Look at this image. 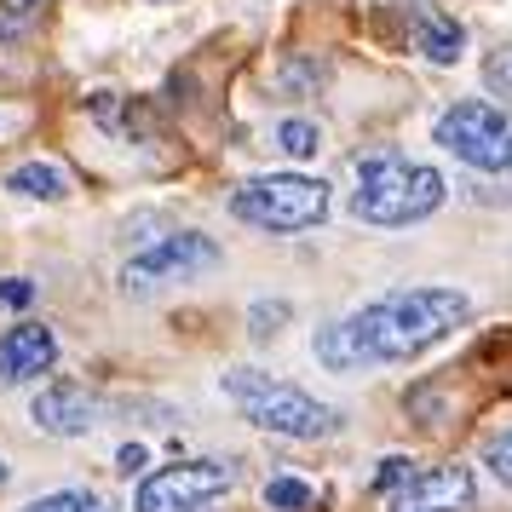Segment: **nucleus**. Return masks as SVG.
I'll return each mask as SVG.
<instances>
[{"instance_id":"1","label":"nucleus","mask_w":512,"mask_h":512,"mask_svg":"<svg viewBox=\"0 0 512 512\" xmlns=\"http://www.w3.org/2000/svg\"><path fill=\"white\" fill-rule=\"evenodd\" d=\"M466 323H472V300L461 288H397L357 305L340 323H323L311 334V351L328 374H369L386 363L426 357Z\"/></svg>"},{"instance_id":"2","label":"nucleus","mask_w":512,"mask_h":512,"mask_svg":"<svg viewBox=\"0 0 512 512\" xmlns=\"http://www.w3.org/2000/svg\"><path fill=\"white\" fill-rule=\"evenodd\" d=\"M449 202V179L438 167L409 162V156H363L357 162V190H351V219L374 231H403L420 225Z\"/></svg>"},{"instance_id":"3","label":"nucleus","mask_w":512,"mask_h":512,"mask_svg":"<svg viewBox=\"0 0 512 512\" xmlns=\"http://www.w3.org/2000/svg\"><path fill=\"white\" fill-rule=\"evenodd\" d=\"M225 397L254 420L259 432H271V438H300V443L334 438L340 420H346L334 403L311 397L305 386H294V380L259 374V369H225Z\"/></svg>"},{"instance_id":"4","label":"nucleus","mask_w":512,"mask_h":512,"mask_svg":"<svg viewBox=\"0 0 512 512\" xmlns=\"http://www.w3.org/2000/svg\"><path fill=\"white\" fill-rule=\"evenodd\" d=\"M231 219H242L248 231L265 236H300L317 231L328 213H334V190L317 173H259L248 185L231 190Z\"/></svg>"},{"instance_id":"5","label":"nucleus","mask_w":512,"mask_h":512,"mask_svg":"<svg viewBox=\"0 0 512 512\" xmlns=\"http://www.w3.org/2000/svg\"><path fill=\"white\" fill-rule=\"evenodd\" d=\"M432 144L478 173H512V110L489 98H461L432 121Z\"/></svg>"},{"instance_id":"6","label":"nucleus","mask_w":512,"mask_h":512,"mask_svg":"<svg viewBox=\"0 0 512 512\" xmlns=\"http://www.w3.org/2000/svg\"><path fill=\"white\" fill-rule=\"evenodd\" d=\"M236 484V466L231 461H173V466H156L139 478V495H133V512H202L213 507L225 489Z\"/></svg>"},{"instance_id":"7","label":"nucleus","mask_w":512,"mask_h":512,"mask_svg":"<svg viewBox=\"0 0 512 512\" xmlns=\"http://www.w3.org/2000/svg\"><path fill=\"white\" fill-rule=\"evenodd\" d=\"M219 242L202 231H167L162 242H150L144 254L127 259V271H121V288L127 294H150V288H162V282H190V277H208L213 265H219Z\"/></svg>"},{"instance_id":"8","label":"nucleus","mask_w":512,"mask_h":512,"mask_svg":"<svg viewBox=\"0 0 512 512\" xmlns=\"http://www.w3.org/2000/svg\"><path fill=\"white\" fill-rule=\"evenodd\" d=\"M478 507V472L466 461H438L426 472H409V484L392 495L386 512H472Z\"/></svg>"},{"instance_id":"9","label":"nucleus","mask_w":512,"mask_h":512,"mask_svg":"<svg viewBox=\"0 0 512 512\" xmlns=\"http://www.w3.org/2000/svg\"><path fill=\"white\" fill-rule=\"evenodd\" d=\"M29 420H35L47 438H87L98 420H104V403H98L81 380H52L47 392L29 403Z\"/></svg>"},{"instance_id":"10","label":"nucleus","mask_w":512,"mask_h":512,"mask_svg":"<svg viewBox=\"0 0 512 512\" xmlns=\"http://www.w3.org/2000/svg\"><path fill=\"white\" fill-rule=\"evenodd\" d=\"M58 363V334L47 323H12L0 334V392L29 386Z\"/></svg>"},{"instance_id":"11","label":"nucleus","mask_w":512,"mask_h":512,"mask_svg":"<svg viewBox=\"0 0 512 512\" xmlns=\"http://www.w3.org/2000/svg\"><path fill=\"white\" fill-rule=\"evenodd\" d=\"M415 47L432 58V64H455L466 47V29L443 12H415Z\"/></svg>"},{"instance_id":"12","label":"nucleus","mask_w":512,"mask_h":512,"mask_svg":"<svg viewBox=\"0 0 512 512\" xmlns=\"http://www.w3.org/2000/svg\"><path fill=\"white\" fill-rule=\"evenodd\" d=\"M6 190L12 196H35V202H64L70 196V173L52 162H24L6 173Z\"/></svg>"},{"instance_id":"13","label":"nucleus","mask_w":512,"mask_h":512,"mask_svg":"<svg viewBox=\"0 0 512 512\" xmlns=\"http://www.w3.org/2000/svg\"><path fill=\"white\" fill-rule=\"evenodd\" d=\"M259 501H265L271 512H311V507H317V489L305 484V478H288V472H282V478H271V484H265V495H259Z\"/></svg>"},{"instance_id":"14","label":"nucleus","mask_w":512,"mask_h":512,"mask_svg":"<svg viewBox=\"0 0 512 512\" xmlns=\"http://www.w3.org/2000/svg\"><path fill=\"white\" fill-rule=\"evenodd\" d=\"M24 512H116V501H104L93 489H52L41 501H29Z\"/></svg>"},{"instance_id":"15","label":"nucleus","mask_w":512,"mask_h":512,"mask_svg":"<svg viewBox=\"0 0 512 512\" xmlns=\"http://www.w3.org/2000/svg\"><path fill=\"white\" fill-rule=\"evenodd\" d=\"M277 144H282V156H294V162H311V156L323 150V133H317L311 121H282V127H277Z\"/></svg>"},{"instance_id":"16","label":"nucleus","mask_w":512,"mask_h":512,"mask_svg":"<svg viewBox=\"0 0 512 512\" xmlns=\"http://www.w3.org/2000/svg\"><path fill=\"white\" fill-rule=\"evenodd\" d=\"M288 317H294L288 300H259V305H248V334H254V340H271Z\"/></svg>"},{"instance_id":"17","label":"nucleus","mask_w":512,"mask_h":512,"mask_svg":"<svg viewBox=\"0 0 512 512\" xmlns=\"http://www.w3.org/2000/svg\"><path fill=\"white\" fill-rule=\"evenodd\" d=\"M484 466H489V478H495V484L512 489V426H507V432H495V438L484 443Z\"/></svg>"},{"instance_id":"18","label":"nucleus","mask_w":512,"mask_h":512,"mask_svg":"<svg viewBox=\"0 0 512 512\" xmlns=\"http://www.w3.org/2000/svg\"><path fill=\"white\" fill-rule=\"evenodd\" d=\"M41 6H47V0H0V41H6V35H18L24 24H35V18H41Z\"/></svg>"},{"instance_id":"19","label":"nucleus","mask_w":512,"mask_h":512,"mask_svg":"<svg viewBox=\"0 0 512 512\" xmlns=\"http://www.w3.org/2000/svg\"><path fill=\"white\" fill-rule=\"evenodd\" d=\"M484 81H489V93H507L512 98V47H495L484 58Z\"/></svg>"},{"instance_id":"20","label":"nucleus","mask_w":512,"mask_h":512,"mask_svg":"<svg viewBox=\"0 0 512 512\" xmlns=\"http://www.w3.org/2000/svg\"><path fill=\"white\" fill-rule=\"evenodd\" d=\"M409 484V455H386L374 466V489H403Z\"/></svg>"},{"instance_id":"21","label":"nucleus","mask_w":512,"mask_h":512,"mask_svg":"<svg viewBox=\"0 0 512 512\" xmlns=\"http://www.w3.org/2000/svg\"><path fill=\"white\" fill-rule=\"evenodd\" d=\"M144 466H150V449L144 443H121V455H116L121 478H144Z\"/></svg>"},{"instance_id":"22","label":"nucleus","mask_w":512,"mask_h":512,"mask_svg":"<svg viewBox=\"0 0 512 512\" xmlns=\"http://www.w3.org/2000/svg\"><path fill=\"white\" fill-rule=\"evenodd\" d=\"M29 300H35V282H24V277L0 282V311H24Z\"/></svg>"},{"instance_id":"23","label":"nucleus","mask_w":512,"mask_h":512,"mask_svg":"<svg viewBox=\"0 0 512 512\" xmlns=\"http://www.w3.org/2000/svg\"><path fill=\"white\" fill-rule=\"evenodd\" d=\"M6 478H12V466H6V461H0V484H6Z\"/></svg>"}]
</instances>
